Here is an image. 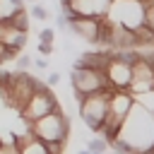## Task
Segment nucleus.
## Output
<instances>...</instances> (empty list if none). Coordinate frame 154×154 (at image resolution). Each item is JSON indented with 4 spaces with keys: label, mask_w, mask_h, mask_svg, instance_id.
Segmentation results:
<instances>
[{
    "label": "nucleus",
    "mask_w": 154,
    "mask_h": 154,
    "mask_svg": "<svg viewBox=\"0 0 154 154\" xmlns=\"http://www.w3.org/2000/svg\"><path fill=\"white\" fill-rule=\"evenodd\" d=\"M118 140L130 147V154H144L154 144V113H149L147 108L132 101L118 130Z\"/></svg>",
    "instance_id": "f257e3e1"
},
{
    "label": "nucleus",
    "mask_w": 154,
    "mask_h": 154,
    "mask_svg": "<svg viewBox=\"0 0 154 154\" xmlns=\"http://www.w3.org/2000/svg\"><path fill=\"white\" fill-rule=\"evenodd\" d=\"M29 130L41 142H63L65 144L67 142V135H70V120L63 113V108L58 106L53 113H48V116L38 118L36 123H31Z\"/></svg>",
    "instance_id": "f03ea898"
},
{
    "label": "nucleus",
    "mask_w": 154,
    "mask_h": 154,
    "mask_svg": "<svg viewBox=\"0 0 154 154\" xmlns=\"http://www.w3.org/2000/svg\"><path fill=\"white\" fill-rule=\"evenodd\" d=\"M70 82H72V91H75L77 103H79L84 96L94 94V91H103V89L113 91V89L108 87V82H106V75H103V72L91 70V67L75 65V63H72V75H70Z\"/></svg>",
    "instance_id": "7ed1b4c3"
},
{
    "label": "nucleus",
    "mask_w": 154,
    "mask_h": 154,
    "mask_svg": "<svg viewBox=\"0 0 154 154\" xmlns=\"http://www.w3.org/2000/svg\"><path fill=\"white\" fill-rule=\"evenodd\" d=\"M41 79H36V77H31L29 72H10V77H7V84H5V89H7V106L10 108H14L17 113H22V108L26 106V101L31 99V94L36 91V84H38Z\"/></svg>",
    "instance_id": "20e7f679"
},
{
    "label": "nucleus",
    "mask_w": 154,
    "mask_h": 154,
    "mask_svg": "<svg viewBox=\"0 0 154 154\" xmlns=\"http://www.w3.org/2000/svg\"><path fill=\"white\" fill-rule=\"evenodd\" d=\"M111 94H113V91H108V89L94 91V94L84 96V99L77 103L79 118L84 120V125H87L89 130H94V132L101 130L103 118H106V113H108V96H111Z\"/></svg>",
    "instance_id": "39448f33"
},
{
    "label": "nucleus",
    "mask_w": 154,
    "mask_h": 154,
    "mask_svg": "<svg viewBox=\"0 0 154 154\" xmlns=\"http://www.w3.org/2000/svg\"><path fill=\"white\" fill-rule=\"evenodd\" d=\"M58 106H60V103H58V99L53 96V91L46 87V82H38V84H36V91L31 94V99L26 101V106L22 108L19 116H22V120H24L26 128H29V125L36 123L38 118L53 113Z\"/></svg>",
    "instance_id": "423d86ee"
},
{
    "label": "nucleus",
    "mask_w": 154,
    "mask_h": 154,
    "mask_svg": "<svg viewBox=\"0 0 154 154\" xmlns=\"http://www.w3.org/2000/svg\"><path fill=\"white\" fill-rule=\"evenodd\" d=\"M108 12H116V19L108 17L111 22H118L128 29H135L142 24V5L137 0H113Z\"/></svg>",
    "instance_id": "0eeeda50"
},
{
    "label": "nucleus",
    "mask_w": 154,
    "mask_h": 154,
    "mask_svg": "<svg viewBox=\"0 0 154 154\" xmlns=\"http://www.w3.org/2000/svg\"><path fill=\"white\" fill-rule=\"evenodd\" d=\"M154 89V67L140 58L137 63L130 65V84H128V91L130 94H142V91H149Z\"/></svg>",
    "instance_id": "6e6552de"
},
{
    "label": "nucleus",
    "mask_w": 154,
    "mask_h": 154,
    "mask_svg": "<svg viewBox=\"0 0 154 154\" xmlns=\"http://www.w3.org/2000/svg\"><path fill=\"white\" fill-rule=\"evenodd\" d=\"M106 82L113 91H128V84H130V65L123 60H116L113 53H111V63L106 67Z\"/></svg>",
    "instance_id": "1a4fd4ad"
},
{
    "label": "nucleus",
    "mask_w": 154,
    "mask_h": 154,
    "mask_svg": "<svg viewBox=\"0 0 154 154\" xmlns=\"http://www.w3.org/2000/svg\"><path fill=\"white\" fill-rule=\"evenodd\" d=\"M108 48L113 51H135L137 43H135V31L118 24V22H111V31H108Z\"/></svg>",
    "instance_id": "9d476101"
},
{
    "label": "nucleus",
    "mask_w": 154,
    "mask_h": 154,
    "mask_svg": "<svg viewBox=\"0 0 154 154\" xmlns=\"http://www.w3.org/2000/svg\"><path fill=\"white\" fill-rule=\"evenodd\" d=\"M99 19L101 17H75L67 22V29L82 38V41H89V43H96V34H99Z\"/></svg>",
    "instance_id": "9b49d317"
},
{
    "label": "nucleus",
    "mask_w": 154,
    "mask_h": 154,
    "mask_svg": "<svg viewBox=\"0 0 154 154\" xmlns=\"http://www.w3.org/2000/svg\"><path fill=\"white\" fill-rule=\"evenodd\" d=\"M0 46H7V48H14V51H22V48L26 46V31L14 29L10 22H0Z\"/></svg>",
    "instance_id": "f8f14e48"
},
{
    "label": "nucleus",
    "mask_w": 154,
    "mask_h": 154,
    "mask_svg": "<svg viewBox=\"0 0 154 154\" xmlns=\"http://www.w3.org/2000/svg\"><path fill=\"white\" fill-rule=\"evenodd\" d=\"M12 140H14V144L19 147V154H48L46 144H43L41 140H36V137L31 135V130H26L24 135H14Z\"/></svg>",
    "instance_id": "ddd939ff"
},
{
    "label": "nucleus",
    "mask_w": 154,
    "mask_h": 154,
    "mask_svg": "<svg viewBox=\"0 0 154 154\" xmlns=\"http://www.w3.org/2000/svg\"><path fill=\"white\" fill-rule=\"evenodd\" d=\"M111 63V53L108 51H96V53H84L79 60H75V65H82V67H91V70H99L106 75V67Z\"/></svg>",
    "instance_id": "4468645a"
},
{
    "label": "nucleus",
    "mask_w": 154,
    "mask_h": 154,
    "mask_svg": "<svg viewBox=\"0 0 154 154\" xmlns=\"http://www.w3.org/2000/svg\"><path fill=\"white\" fill-rule=\"evenodd\" d=\"M135 31V43L137 48H154V31L147 26V24H140L132 29Z\"/></svg>",
    "instance_id": "2eb2a0df"
},
{
    "label": "nucleus",
    "mask_w": 154,
    "mask_h": 154,
    "mask_svg": "<svg viewBox=\"0 0 154 154\" xmlns=\"http://www.w3.org/2000/svg\"><path fill=\"white\" fill-rule=\"evenodd\" d=\"M22 7H24V0H0V22H7Z\"/></svg>",
    "instance_id": "dca6fc26"
},
{
    "label": "nucleus",
    "mask_w": 154,
    "mask_h": 154,
    "mask_svg": "<svg viewBox=\"0 0 154 154\" xmlns=\"http://www.w3.org/2000/svg\"><path fill=\"white\" fill-rule=\"evenodd\" d=\"M7 22H10L14 29H19V31H29V12H26L24 7H22V10H17Z\"/></svg>",
    "instance_id": "f3484780"
},
{
    "label": "nucleus",
    "mask_w": 154,
    "mask_h": 154,
    "mask_svg": "<svg viewBox=\"0 0 154 154\" xmlns=\"http://www.w3.org/2000/svg\"><path fill=\"white\" fill-rule=\"evenodd\" d=\"M132 101H135V103H140L142 108H147L149 113H154V89L142 91V94H132Z\"/></svg>",
    "instance_id": "a211bd4d"
},
{
    "label": "nucleus",
    "mask_w": 154,
    "mask_h": 154,
    "mask_svg": "<svg viewBox=\"0 0 154 154\" xmlns=\"http://www.w3.org/2000/svg\"><path fill=\"white\" fill-rule=\"evenodd\" d=\"M87 152H91V154H108V142L103 137H91L87 142Z\"/></svg>",
    "instance_id": "6ab92c4d"
},
{
    "label": "nucleus",
    "mask_w": 154,
    "mask_h": 154,
    "mask_svg": "<svg viewBox=\"0 0 154 154\" xmlns=\"http://www.w3.org/2000/svg\"><path fill=\"white\" fill-rule=\"evenodd\" d=\"M29 17H34V19L43 22V19H48V10H46L43 5H38V2H34V5H31V10H29Z\"/></svg>",
    "instance_id": "aec40b11"
},
{
    "label": "nucleus",
    "mask_w": 154,
    "mask_h": 154,
    "mask_svg": "<svg viewBox=\"0 0 154 154\" xmlns=\"http://www.w3.org/2000/svg\"><path fill=\"white\" fill-rule=\"evenodd\" d=\"M142 24H147V26H154V2L142 7Z\"/></svg>",
    "instance_id": "412c9836"
},
{
    "label": "nucleus",
    "mask_w": 154,
    "mask_h": 154,
    "mask_svg": "<svg viewBox=\"0 0 154 154\" xmlns=\"http://www.w3.org/2000/svg\"><path fill=\"white\" fill-rule=\"evenodd\" d=\"M55 41V31L53 29H41L38 31V43H53Z\"/></svg>",
    "instance_id": "4be33fe9"
},
{
    "label": "nucleus",
    "mask_w": 154,
    "mask_h": 154,
    "mask_svg": "<svg viewBox=\"0 0 154 154\" xmlns=\"http://www.w3.org/2000/svg\"><path fill=\"white\" fill-rule=\"evenodd\" d=\"M14 60H17V70H19V72H26V70L31 67V58H29V55H17Z\"/></svg>",
    "instance_id": "5701e85b"
},
{
    "label": "nucleus",
    "mask_w": 154,
    "mask_h": 154,
    "mask_svg": "<svg viewBox=\"0 0 154 154\" xmlns=\"http://www.w3.org/2000/svg\"><path fill=\"white\" fill-rule=\"evenodd\" d=\"M46 144V149H48V154H63V142H43Z\"/></svg>",
    "instance_id": "b1692460"
},
{
    "label": "nucleus",
    "mask_w": 154,
    "mask_h": 154,
    "mask_svg": "<svg viewBox=\"0 0 154 154\" xmlns=\"http://www.w3.org/2000/svg\"><path fill=\"white\" fill-rule=\"evenodd\" d=\"M2 154H19V147L14 144V140H10V142H2Z\"/></svg>",
    "instance_id": "393cba45"
},
{
    "label": "nucleus",
    "mask_w": 154,
    "mask_h": 154,
    "mask_svg": "<svg viewBox=\"0 0 154 154\" xmlns=\"http://www.w3.org/2000/svg\"><path fill=\"white\" fill-rule=\"evenodd\" d=\"M36 51H38L41 55H51V53H53V43H38Z\"/></svg>",
    "instance_id": "a878e982"
},
{
    "label": "nucleus",
    "mask_w": 154,
    "mask_h": 154,
    "mask_svg": "<svg viewBox=\"0 0 154 154\" xmlns=\"http://www.w3.org/2000/svg\"><path fill=\"white\" fill-rule=\"evenodd\" d=\"M5 84L7 82H0V108L7 106V89H5Z\"/></svg>",
    "instance_id": "bb28decb"
},
{
    "label": "nucleus",
    "mask_w": 154,
    "mask_h": 154,
    "mask_svg": "<svg viewBox=\"0 0 154 154\" xmlns=\"http://www.w3.org/2000/svg\"><path fill=\"white\" fill-rule=\"evenodd\" d=\"M31 65L38 67V70H46V67H48V60H46V58H31Z\"/></svg>",
    "instance_id": "cd10ccee"
},
{
    "label": "nucleus",
    "mask_w": 154,
    "mask_h": 154,
    "mask_svg": "<svg viewBox=\"0 0 154 154\" xmlns=\"http://www.w3.org/2000/svg\"><path fill=\"white\" fill-rule=\"evenodd\" d=\"M53 84H60V75L58 72H51L48 79H46V87H53Z\"/></svg>",
    "instance_id": "c85d7f7f"
},
{
    "label": "nucleus",
    "mask_w": 154,
    "mask_h": 154,
    "mask_svg": "<svg viewBox=\"0 0 154 154\" xmlns=\"http://www.w3.org/2000/svg\"><path fill=\"white\" fill-rule=\"evenodd\" d=\"M2 63H5V60H2V46H0V65H2Z\"/></svg>",
    "instance_id": "c756f323"
},
{
    "label": "nucleus",
    "mask_w": 154,
    "mask_h": 154,
    "mask_svg": "<svg viewBox=\"0 0 154 154\" xmlns=\"http://www.w3.org/2000/svg\"><path fill=\"white\" fill-rule=\"evenodd\" d=\"M58 2H60V5H67V2H70V0H58Z\"/></svg>",
    "instance_id": "7c9ffc66"
},
{
    "label": "nucleus",
    "mask_w": 154,
    "mask_h": 154,
    "mask_svg": "<svg viewBox=\"0 0 154 154\" xmlns=\"http://www.w3.org/2000/svg\"><path fill=\"white\" fill-rule=\"evenodd\" d=\"M26 2H36V0H26Z\"/></svg>",
    "instance_id": "2f4dec72"
},
{
    "label": "nucleus",
    "mask_w": 154,
    "mask_h": 154,
    "mask_svg": "<svg viewBox=\"0 0 154 154\" xmlns=\"http://www.w3.org/2000/svg\"><path fill=\"white\" fill-rule=\"evenodd\" d=\"M113 154H123V152H113Z\"/></svg>",
    "instance_id": "473e14b6"
},
{
    "label": "nucleus",
    "mask_w": 154,
    "mask_h": 154,
    "mask_svg": "<svg viewBox=\"0 0 154 154\" xmlns=\"http://www.w3.org/2000/svg\"><path fill=\"white\" fill-rule=\"evenodd\" d=\"M149 29H152V31H154V26H149Z\"/></svg>",
    "instance_id": "72a5a7b5"
}]
</instances>
